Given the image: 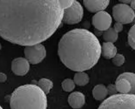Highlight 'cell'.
<instances>
[{
	"label": "cell",
	"mask_w": 135,
	"mask_h": 109,
	"mask_svg": "<svg viewBox=\"0 0 135 109\" xmlns=\"http://www.w3.org/2000/svg\"><path fill=\"white\" fill-rule=\"evenodd\" d=\"M63 15L59 0H0V37L25 47L38 45L54 34Z\"/></svg>",
	"instance_id": "cell-1"
},
{
	"label": "cell",
	"mask_w": 135,
	"mask_h": 109,
	"mask_svg": "<svg viewBox=\"0 0 135 109\" xmlns=\"http://www.w3.org/2000/svg\"><path fill=\"white\" fill-rule=\"evenodd\" d=\"M102 46L97 37L85 29H73L59 40L58 54L69 69L81 73L91 69L100 58Z\"/></svg>",
	"instance_id": "cell-2"
},
{
	"label": "cell",
	"mask_w": 135,
	"mask_h": 109,
	"mask_svg": "<svg viewBox=\"0 0 135 109\" xmlns=\"http://www.w3.org/2000/svg\"><path fill=\"white\" fill-rule=\"evenodd\" d=\"M10 106L11 109H47L46 94L38 86H21L11 93Z\"/></svg>",
	"instance_id": "cell-3"
},
{
	"label": "cell",
	"mask_w": 135,
	"mask_h": 109,
	"mask_svg": "<svg viewBox=\"0 0 135 109\" xmlns=\"http://www.w3.org/2000/svg\"><path fill=\"white\" fill-rule=\"evenodd\" d=\"M98 109H135V94H116L103 101Z\"/></svg>",
	"instance_id": "cell-4"
},
{
	"label": "cell",
	"mask_w": 135,
	"mask_h": 109,
	"mask_svg": "<svg viewBox=\"0 0 135 109\" xmlns=\"http://www.w3.org/2000/svg\"><path fill=\"white\" fill-rule=\"evenodd\" d=\"M113 16L117 23L122 25L130 24L135 18L134 11L130 7V5L125 4H118L113 8Z\"/></svg>",
	"instance_id": "cell-5"
},
{
	"label": "cell",
	"mask_w": 135,
	"mask_h": 109,
	"mask_svg": "<svg viewBox=\"0 0 135 109\" xmlns=\"http://www.w3.org/2000/svg\"><path fill=\"white\" fill-rule=\"evenodd\" d=\"M83 15H84V10H83L82 5L78 1L73 0V5L64 10L62 22L67 25H75L81 21Z\"/></svg>",
	"instance_id": "cell-6"
},
{
	"label": "cell",
	"mask_w": 135,
	"mask_h": 109,
	"mask_svg": "<svg viewBox=\"0 0 135 109\" xmlns=\"http://www.w3.org/2000/svg\"><path fill=\"white\" fill-rule=\"evenodd\" d=\"M25 56L29 63L36 65L44 60L46 56V50L41 44L26 46L25 48Z\"/></svg>",
	"instance_id": "cell-7"
},
{
	"label": "cell",
	"mask_w": 135,
	"mask_h": 109,
	"mask_svg": "<svg viewBox=\"0 0 135 109\" xmlns=\"http://www.w3.org/2000/svg\"><path fill=\"white\" fill-rule=\"evenodd\" d=\"M112 17L106 11H100L96 13L93 17V25L97 30L105 31L111 28L112 25Z\"/></svg>",
	"instance_id": "cell-8"
},
{
	"label": "cell",
	"mask_w": 135,
	"mask_h": 109,
	"mask_svg": "<svg viewBox=\"0 0 135 109\" xmlns=\"http://www.w3.org/2000/svg\"><path fill=\"white\" fill-rule=\"evenodd\" d=\"M11 70L18 76H25L30 70V63L25 58L14 59L11 62Z\"/></svg>",
	"instance_id": "cell-9"
},
{
	"label": "cell",
	"mask_w": 135,
	"mask_h": 109,
	"mask_svg": "<svg viewBox=\"0 0 135 109\" xmlns=\"http://www.w3.org/2000/svg\"><path fill=\"white\" fill-rule=\"evenodd\" d=\"M109 0H84L83 4L85 7L91 12H100L109 5Z\"/></svg>",
	"instance_id": "cell-10"
},
{
	"label": "cell",
	"mask_w": 135,
	"mask_h": 109,
	"mask_svg": "<svg viewBox=\"0 0 135 109\" xmlns=\"http://www.w3.org/2000/svg\"><path fill=\"white\" fill-rule=\"evenodd\" d=\"M68 103L74 109L81 108L85 103V97L80 92L71 93L68 97Z\"/></svg>",
	"instance_id": "cell-11"
},
{
	"label": "cell",
	"mask_w": 135,
	"mask_h": 109,
	"mask_svg": "<svg viewBox=\"0 0 135 109\" xmlns=\"http://www.w3.org/2000/svg\"><path fill=\"white\" fill-rule=\"evenodd\" d=\"M102 55L105 59H113L117 55V47L113 43L105 42L102 45Z\"/></svg>",
	"instance_id": "cell-12"
},
{
	"label": "cell",
	"mask_w": 135,
	"mask_h": 109,
	"mask_svg": "<svg viewBox=\"0 0 135 109\" xmlns=\"http://www.w3.org/2000/svg\"><path fill=\"white\" fill-rule=\"evenodd\" d=\"M93 98L97 100H103L105 99L106 96L108 95L107 88L104 85H97L93 90Z\"/></svg>",
	"instance_id": "cell-13"
},
{
	"label": "cell",
	"mask_w": 135,
	"mask_h": 109,
	"mask_svg": "<svg viewBox=\"0 0 135 109\" xmlns=\"http://www.w3.org/2000/svg\"><path fill=\"white\" fill-rule=\"evenodd\" d=\"M115 86L118 93L120 94H128L131 93V85L126 79H117Z\"/></svg>",
	"instance_id": "cell-14"
},
{
	"label": "cell",
	"mask_w": 135,
	"mask_h": 109,
	"mask_svg": "<svg viewBox=\"0 0 135 109\" xmlns=\"http://www.w3.org/2000/svg\"><path fill=\"white\" fill-rule=\"evenodd\" d=\"M89 76L87 73L81 72V73H77L74 74V79L73 81L75 82V84L79 87H84V86L87 85L89 83Z\"/></svg>",
	"instance_id": "cell-15"
},
{
	"label": "cell",
	"mask_w": 135,
	"mask_h": 109,
	"mask_svg": "<svg viewBox=\"0 0 135 109\" xmlns=\"http://www.w3.org/2000/svg\"><path fill=\"white\" fill-rule=\"evenodd\" d=\"M117 79H126L131 85V94L135 93V73H124L118 77Z\"/></svg>",
	"instance_id": "cell-16"
},
{
	"label": "cell",
	"mask_w": 135,
	"mask_h": 109,
	"mask_svg": "<svg viewBox=\"0 0 135 109\" xmlns=\"http://www.w3.org/2000/svg\"><path fill=\"white\" fill-rule=\"evenodd\" d=\"M38 87L41 89L45 94H47L50 93L51 89L53 87V83L51 80L48 79H45V78H43V79H40L38 82Z\"/></svg>",
	"instance_id": "cell-17"
},
{
	"label": "cell",
	"mask_w": 135,
	"mask_h": 109,
	"mask_svg": "<svg viewBox=\"0 0 135 109\" xmlns=\"http://www.w3.org/2000/svg\"><path fill=\"white\" fill-rule=\"evenodd\" d=\"M103 38L106 42L114 43L118 39V32L114 30V28H110V29H108L104 32Z\"/></svg>",
	"instance_id": "cell-18"
},
{
	"label": "cell",
	"mask_w": 135,
	"mask_h": 109,
	"mask_svg": "<svg viewBox=\"0 0 135 109\" xmlns=\"http://www.w3.org/2000/svg\"><path fill=\"white\" fill-rule=\"evenodd\" d=\"M75 82L73 81V79H65L64 81L62 82V88L63 90L65 91V92H68V93H70V92L73 91V89L75 88Z\"/></svg>",
	"instance_id": "cell-19"
},
{
	"label": "cell",
	"mask_w": 135,
	"mask_h": 109,
	"mask_svg": "<svg viewBox=\"0 0 135 109\" xmlns=\"http://www.w3.org/2000/svg\"><path fill=\"white\" fill-rule=\"evenodd\" d=\"M128 43L129 45L133 48V50H135V25H133L131 27V29L128 31Z\"/></svg>",
	"instance_id": "cell-20"
},
{
	"label": "cell",
	"mask_w": 135,
	"mask_h": 109,
	"mask_svg": "<svg viewBox=\"0 0 135 109\" xmlns=\"http://www.w3.org/2000/svg\"><path fill=\"white\" fill-rule=\"evenodd\" d=\"M125 56L122 54H117V55L113 59V63L117 67H121V65L125 63Z\"/></svg>",
	"instance_id": "cell-21"
},
{
	"label": "cell",
	"mask_w": 135,
	"mask_h": 109,
	"mask_svg": "<svg viewBox=\"0 0 135 109\" xmlns=\"http://www.w3.org/2000/svg\"><path fill=\"white\" fill-rule=\"evenodd\" d=\"M106 88H107L108 94H109L110 96L116 95V94H118V93H118V91H117V88H116V86H115V85L110 84Z\"/></svg>",
	"instance_id": "cell-22"
},
{
	"label": "cell",
	"mask_w": 135,
	"mask_h": 109,
	"mask_svg": "<svg viewBox=\"0 0 135 109\" xmlns=\"http://www.w3.org/2000/svg\"><path fill=\"white\" fill-rule=\"evenodd\" d=\"M114 30H115L118 33L120 32L122 30H123V25L122 24H120V23H116L115 25H114Z\"/></svg>",
	"instance_id": "cell-23"
},
{
	"label": "cell",
	"mask_w": 135,
	"mask_h": 109,
	"mask_svg": "<svg viewBox=\"0 0 135 109\" xmlns=\"http://www.w3.org/2000/svg\"><path fill=\"white\" fill-rule=\"evenodd\" d=\"M7 76L6 74H4V73H0V83H4L6 81Z\"/></svg>",
	"instance_id": "cell-24"
},
{
	"label": "cell",
	"mask_w": 135,
	"mask_h": 109,
	"mask_svg": "<svg viewBox=\"0 0 135 109\" xmlns=\"http://www.w3.org/2000/svg\"><path fill=\"white\" fill-rule=\"evenodd\" d=\"M120 2H122V4H131V2L132 0H120Z\"/></svg>",
	"instance_id": "cell-25"
},
{
	"label": "cell",
	"mask_w": 135,
	"mask_h": 109,
	"mask_svg": "<svg viewBox=\"0 0 135 109\" xmlns=\"http://www.w3.org/2000/svg\"><path fill=\"white\" fill-rule=\"evenodd\" d=\"M130 7H131L133 11H135V0H132L131 4H130Z\"/></svg>",
	"instance_id": "cell-26"
},
{
	"label": "cell",
	"mask_w": 135,
	"mask_h": 109,
	"mask_svg": "<svg viewBox=\"0 0 135 109\" xmlns=\"http://www.w3.org/2000/svg\"><path fill=\"white\" fill-rule=\"evenodd\" d=\"M11 96H6V97H5V101H10V100H11Z\"/></svg>",
	"instance_id": "cell-27"
},
{
	"label": "cell",
	"mask_w": 135,
	"mask_h": 109,
	"mask_svg": "<svg viewBox=\"0 0 135 109\" xmlns=\"http://www.w3.org/2000/svg\"><path fill=\"white\" fill-rule=\"evenodd\" d=\"M1 48H2V45H1V44H0V50H1Z\"/></svg>",
	"instance_id": "cell-28"
},
{
	"label": "cell",
	"mask_w": 135,
	"mask_h": 109,
	"mask_svg": "<svg viewBox=\"0 0 135 109\" xmlns=\"http://www.w3.org/2000/svg\"><path fill=\"white\" fill-rule=\"evenodd\" d=\"M0 109H3V107H1V106H0Z\"/></svg>",
	"instance_id": "cell-29"
}]
</instances>
